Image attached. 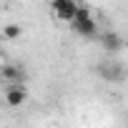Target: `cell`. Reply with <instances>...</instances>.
I'll list each match as a JSON object with an SVG mask.
<instances>
[{
  "label": "cell",
  "instance_id": "1",
  "mask_svg": "<svg viewBox=\"0 0 128 128\" xmlns=\"http://www.w3.org/2000/svg\"><path fill=\"white\" fill-rule=\"evenodd\" d=\"M50 13L60 23H70L78 13V3L76 0H50Z\"/></svg>",
  "mask_w": 128,
  "mask_h": 128
},
{
  "label": "cell",
  "instance_id": "2",
  "mask_svg": "<svg viewBox=\"0 0 128 128\" xmlns=\"http://www.w3.org/2000/svg\"><path fill=\"white\" fill-rule=\"evenodd\" d=\"M68 25L73 28V33H78V35H83V38H96V35H98V23H96V18H76V20H70Z\"/></svg>",
  "mask_w": 128,
  "mask_h": 128
},
{
  "label": "cell",
  "instance_id": "3",
  "mask_svg": "<svg viewBox=\"0 0 128 128\" xmlns=\"http://www.w3.org/2000/svg\"><path fill=\"white\" fill-rule=\"evenodd\" d=\"M25 100H28V93H25V86L23 83H13V86L5 88V103L10 108H20Z\"/></svg>",
  "mask_w": 128,
  "mask_h": 128
},
{
  "label": "cell",
  "instance_id": "4",
  "mask_svg": "<svg viewBox=\"0 0 128 128\" xmlns=\"http://www.w3.org/2000/svg\"><path fill=\"white\" fill-rule=\"evenodd\" d=\"M98 73H100L106 80H113V83H118V80H123V78H126L123 66H116V63H103V66L98 68Z\"/></svg>",
  "mask_w": 128,
  "mask_h": 128
},
{
  "label": "cell",
  "instance_id": "5",
  "mask_svg": "<svg viewBox=\"0 0 128 128\" xmlns=\"http://www.w3.org/2000/svg\"><path fill=\"white\" fill-rule=\"evenodd\" d=\"M100 45H103V50H108V53H116V50H120L123 48V38L118 35V33H113V30H108V33H100Z\"/></svg>",
  "mask_w": 128,
  "mask_h": 128
},
{
  "label": "cell",
  "instance_id": "6",
  "mask_svg": "<svg viewBox=\"0 0 128 128\" xmlns=\"http://www.w3.org/2000/svg\"><path fill=\"white\" fill-rule=\"evenodd\" d=\"M23 70L18 68V66H3L0 68V80H5L8 86H13V83H23Z\"/></svg>",
  "mask_w": 128,
  "mask_h": 128
},
{
  "label": "cell",
  "instance_id": "7",
  "mask_svg": "<svg viewBox=\"0 0 128 128\" xmlns=\"http://www.w3.org/2000/svg\"><path fill=\"white\" fill-rule=\"evenodd\" d=\"M20 33H23V28H20L18 23H8V25L3 28V35H5L8 40H15V38H20Z\"/></svg>",
  "mask_w": 128,
  "mask_h": 128
}]
</instances>
